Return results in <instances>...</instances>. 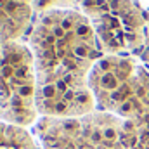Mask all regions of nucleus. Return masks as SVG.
<instances>
[{
    "mask_svg": "<svg viewBox=\"0 0 149 149\" xmlns=\"http://www.w3.org/2000/svg\"><path fill=\"white\" fill-rule=\"evenodd\" d=\"M95 109L113 113L149 135V68L134 56H102L92 73Z\"/></svg>",
    "mask_w": 149,
    "mask_h": 149,
    "instance_id": "3",
    "label": "nucleus"
},
{
    "mask_svg": "<svg viewBox=\"0 0 149 149\" xmlns=\"http://www.w3.org/2000/svg\"><path fill=\"white\" fill-rule=\"evenodd\" d=\"M141 59H142V63L149 68V47H144V52H142V57Z\"/></svg>",
    "mask_w": 149,
    "mask_h": 149,
    "instance_id": "9",
    "label": "nucleus"
},
{
    "mask_svg": "<svg viewBox=\"0 0 149 149\" xmlns=\"http://www.w3.org/2000/svg\"><path fill=\"white\" fill-rule=\"evenodd\" d=\"M146 47H149V17H148V33H146Z\"/></svg>",
    "mask_w": 149,
    "mask_h": 149,
    "instance_id": "10",
    "label": "nucleus"
},
{
    "mask_svg": "<svg viewBox=\"0 0 149 149\" xmlns=\"http://www.w3.org/2000/svg\"><path fill=\"white\" fill-rule=\"evenodd\" d=\"M38 118L33 54L21 42H0V121L30 128Z\"/></svg>",
    "mask_w": 149,
    "mask_h": 149,
    "instance_id": "4",
    "label": "nucleus"
},
{
    "mask_svg": "<svg viewBox=\"0 0 149 149\" xmlns=\"http://www.w3.org/2000/svg\"><path fill=\"white\" fill-rule=\"evenodd\" d=\"M35 19V0H0V42H19Z\"/></svg>",
    "mask_w": 149,
    "mask_h": 149,
    "instance_id": "6",
    "label": "nucleus"
},
{
    "mask_svg": "<svg viewBox=\"0 0 149 149\" xmlns=\"http://www.w3.org/2000/svg\"><path fill=\"white\" fill-rule=\"evenodd\" d=\"M33 135L42 149H149L148 134L101 109L68 118L40 116Z\"/></svg>",
    "mask_w": 149,
    "mask_h": 149,
    "instance_id": "2",
    "label": "nucleus"
},
{
    "mask_svg": "<svg viewBox=\"0 0 149 149\" xmlns=\"http://www.w3.org/2000/svg\"><path fill=\"white\" fill-rule=\"evenodd\" d=\"M0 149H42L33 132L0 121Z\"/></svg>",
    "mask_w": 149,
    "mask_h": 149,
    "instance_id": "7",
    "label": "nucleus"
},
{
    "mask_svg": "<svg viewBox=\"0 0 149 149\" xmlns=\"http://www.w3.org/2000/svg\"><path fill=\"white\" fill-rule=\"evenodd\" d=\"M56 9H76V0H35L37 16Z\"/></svg>",
    "mask_w": 149,
    "mask_h": 149,
    "instance_id": "8",
    "label": "nucleus"
},
{
    "mask_svg": "<svg viewBox=\"0 0 149 149\" xmlns=\"http://www.w3.org/2000/svg\"><path fill=\"white\" fill-rule=\"evenodd\" d=\"M106 56H130L146 47L148 16L135 0H76Z\"/></svg>",
    "mask_w": 149,
    "mask_h": 149,
    "instance_id": "5",
    "label": "nucleus"
},
{
    "mask_svg": "<svg viewBox=\"0 0 149 149\" xmlns=\"http://www.w3.org/2000/svg\"><path fill=\"white\" fill-rule=\"evenodd\" d=\"M28 47L37 73L40 116H81L95 109L90 73L104 56L88 19L78 9L37 16Z\"/></svg>",
    "mask_w": 149,
    "mask_h": 149,
    "instance_id": "1",
    "label": "nucleus"
}]
</instances>
